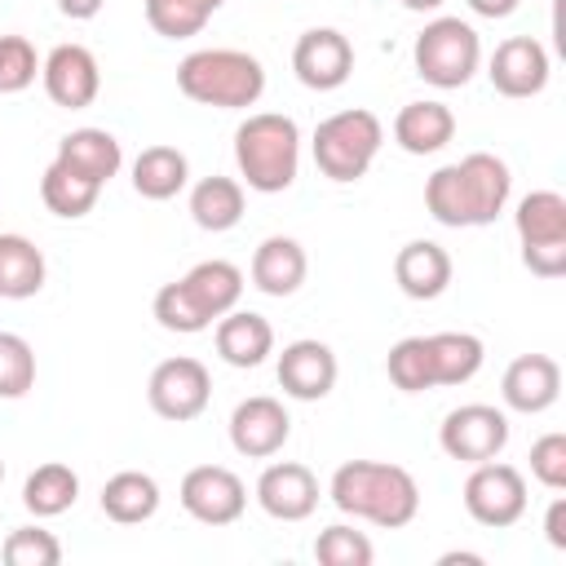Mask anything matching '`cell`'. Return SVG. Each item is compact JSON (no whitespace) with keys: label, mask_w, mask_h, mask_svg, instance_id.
<instances>
[{"label":"cell","mask_w":566,"mask_h":566,"mask_svg":"<svg viewBox=\"0 0 566 566\" xmlns=\"http://www.w3.org/2000/svg\"><path fill=\"white\" fill-rule=\"evenodd\" d=\"M531 478L548 491H566V433H544L531 442Z\"/></svg>","instance_id":"38"},{"label":"cell","mask_w":566,"mask_h":566,"mask_svg":"<svg viewBox=\"0 0 566 566\" xmlns=\"http://www.w3.org/2000/svg\"><path fill=\"white\" fill-rule=\"evenodd\" d=\"M0 553H4L9 566H57L62 562V544L44 526H18V531H9Z\"/></svg>","instance_id":"36"},{"label":"cell","mask_w":566,"mask_h":566,"mask_svg":"<svg viewBox=\"0 0 566 566\" xmlns=\"http://www.w3.org/2000/svg\"><path fill=\"white\" fill-rule=\"evenodd\" d=\"M447 0H402V9H411V13H429V9H442Z\"/></svg>","instance_id":"43"},{"label":"cell","mask_w":566,"mask_h":566,"mask_svg":"<svg viewBox=\"0 0 566 566\" xmlns=\"http://www.w3.org/2000/svg\"><path fill=\"white\" fill-rule=\"evenodd\" d=\"M190 217L199 230H234L243 221V186L234 177H203L195 190H190Z\"/></svg>","instance_id":"29"},{"label":"cell","mask_w":566,"mask_h":566,"mask_svg":"<svg viewBox=\"0 0 566 566\" xmlns=\"http://www.w3.org/2000/svg\"><path fill=\"white\" fill-rule=\"evenodd\" d=\"M234 164L248 190L279 195L296 181L301 168V128L292 115L256 111L234 128Z\"/></svg>","instance_id":"4"},{"label":"cell","mask_w":566,"mask_h":566,"mask_svg":"<svg viewBox=\"0 0 566 566\" xmlns=\"http://www.w3.org/2000/svg\"><path fill=\"white\" fill-rule=\"evenodd\" d=\"M438 562H442V566H455V562H464V566H478V562H482V553H442Z\"/></svg>","instance_id":"42"},{"label":"cell","mask_w":566,"mask_h":566,"mask_svg":"<svg viewBox=\"0 0 566 566\" xmlns=\"http://www.w3.org/2000/svg\"><path fill=\"white\" fill-rule=\"evenodd\" d=\"M464 4H469L478 18H509L522 0H464Z\"/></svg>","instance_id":"41"},{"label":"cell","mask_w":566,"mask_h":566,"mask_svg":"<svg viewBox=\"0 0 566 566\" xmlns=\"http://www.w3.org/2000/svg\"><path fill=\"white\" fill-rule=\"evenodd\" d=\"M40 75L35 44L27 35H0V93H22Z\"/></svg>","instance_id":"37"},{"label":"cell","mask_w":566,"mask_h":566,"mask_svg":"<svg viewBox=\"0 0 566 566\" xmlns=\"http://www.w3.org/2000/svg\"><path fill=\"white\" fill-rule=\"evenodd\" d=\"M385 371L394 380V389L402 394H424L433 389V358H429V336H402L389 358H385Z\"/></svg>","instance_id":"33"},{"label":"cell","mask_w":566,"mask_h":566,"mask_svg":"<svg viewBox=\"0 0 566 566\" xmlns=\"http://www.w3.org/2000/svg\"><path fill=\"white\" fill-rule=\"evenodd\" d=\"M102 513L119 526H137L150 522L159 513V482L142 469H124L115 478H106L102 486Z\"/></svg>","instance_id":"25"},{"label":"cell","mask_w":566,"mask_h":566,"mask_svg":"<svg viewBox=\"0 0 566 566\" xmlns=\"http://www.w3.org/2000/svg\"><path fill=\"white\" fill-rule=\"evenodd\" d=\"M327 495L345 517H363L385 531H398L420 513L416 478L402 464H385V460H345L332 473Z\"/></svg>","instance_id":"2"},{"label":"cell","mask_w":566,"mask_h":566,"mask_svg":"<svg viewBox=\"0 0 566 566\" xmlns=\"http://www.w3.org/2000/svg\"><path fill=\"white\" fill-rule=\"evenodd\" d=\"M40 80H44L49 102L62 111H84L102 93V66L84 44H57L40 62Z\"/></svg>","instance_id":"14"},{"label":"cell","mask_w":566,"mask_h":566,"mask_svg":"<svg viewBox=\"0 0 566 566\" xmlns=\"http://www.w3.org/2000/svg\"><path fill=\"white\" fill-rule=\"evenodd\" d=\"M451 270L455 265H451L447 248L433 239H411L394 256V279L402 287V296H411V301H438L451 287Z\"/></svg>","instance_id":"20"},{"label":"cell","mask_w":566,"mask_h":566,"mask_svg":"<svg viewBox=\"0 0 566 566\" xmlns=\"http://www.w3.org/2000/svg\"><path fill=\"white\" fill-rule=\"evenodd\" d=\"M208 398H212V376L199 358L190 354H177V358H164L150 380H146V402L155 416L172 420V424H186L195 416L208 411Z\"/></svg>","instance_id":"9"},{"label":"cell","mask_w":566,"mask_h":566,"mask_svg":"<svg viewBox=\"0 0 566 566\" xmlns=\"http://www.w3.org/2000/svg\"><path fill=\"white\" fill-rule=\"evenodd\" d=\"M102 4H106V0H57L62 18H71V22H88V18H97Z\"/></svg>","instance_id":"40"},{"label":"cell","mask_w":566,"mask_h":566,"mask_svg":"<svg viewBox=\"0 0 566 566\" xmlns=\"http://www.w3.org/2000/svg\"><path fill=\"white\" fill-rule=\"evenodd\" d=\"M411 62H416V75L424 84H433V88H460V84L473 80L478 62H482V40L460 18H433L416 35Z\"/></svg>","instance_id":"7"},{"label":"cell","mask_w":566,"mask_h":566,"mask_svg":"<svg viewBox=\"0 0 566 566\" xmlns=\"http://www.w3.org/2000/svg\"><path fill=\"white\" fill-rule=\"evenodd\" d=\"M190 181V159L177 150V146H146L137 159H133V190L142 199H172L181 195Z\"/></svg>","instance_id":"26"},{"label":"cell","mask_w":566,"mask_h":566,"mask_svg":"<svg viewBox=\"0 0 566 566\" xmlns=\"http://www.w3.org/2000/svg\"><path fill=\"white\" fill-rule=\"evenodd\" d=\"M226 0H146V22L164 40H190Z\"/></svg>","instance_id":"32"},{"label":"cell","mask_w":566,"mask_h":566,"mask_svg":"<svg viewBox=\"0 0 566 566\" xmlns=\"http://www.w3.org/2000/svg\"><path fill=\"white\" fill-rule=\"evenodd\" d=\"M380 142H385V124L371 111L349 106V111L327 115L314 128V164H318V172L327 181L345 186V181L367 177V168L380 155Z\"/></svg>","instance_id":"6"},{"label":"cell","mask_w":566,"mask_h":566,"mask_svg":"<svg viewBox=\"0 0 566 566\" xmlns=\"http://www.w3.org/2000/svg\"><path fill=\"white\" fill-rule=\"evenodd\" d=\"M455 137V115L447 102H407L394 115V142L407 155H438Z\"/></svg>","instance_id":"23"},{"label":"cell","mask_w":566,"mask_h":566,"mask_svg":"<svg viewBox=\"0 0 566 566\" xmlns=\"http://www.w3.org/2000/svg\"><path fill=\"white\" fill-rule=\"evenodd\" d=\"M438 442L460 464L495 460L509 447V416L500 407H491V402H464V407H455V411L442 416Z\"/></svg>","instance_id":"11"},{"label":"cell","mask_w":566,"mask_h":566,"mask_svg":"<svg viewBox=\"0 0 566 566\" xmlns=\"http://www.w3.org/2000/svg\"><path fill=\"white\" fill-rule=\"evenodd\" d=\"M35 389V349L18 332H0V398H27Z\"/></svg>","instance_id":"34"},{"label":"cell","mask_w":566,"mask_h":566,"mask_svg":"<svg viewBox=\"0 0 566 566\" xmlns=\"http://www.w3.org/2000/svg\"><path fill=\"white\" fill-rule=\"evenodd\" d=\"M491 88L504 97H535L548 84V53L535 35H509L491 53Z\"/></svg>","instance_id":"17"},{"label":"cell","mask_w":566,"mask_h":566,"mask_svg":"<svg viewBox=\"0 0 566 566\" xmlns=\"http://www.w3.org/2000/svg\"><path fill=\"white\" fill-rule=\"evenodd\" d=\"M44 252L27 234H0V296L4 301H27L44 287Z\"/></svg>","instance_id":"27"},{"label":"cell","mask_w":566,"mask_h":566,"mask_svg":"<svg viewBox=\"0 0 566 566\" xmlns=\"http://www.w3.org/2000/svg\"><path fill=\"white\" fill-rule=\"evenodd\" d=\"M429 358H433V385H464L482 371L486 345L473 332H433Z\"/></svg>","instance_id":"30"},{"label":"cell","mask_w":566,"mask_h":566,"mask_svg":"<svg viewBox=\"0 0 566 566\" xmlns=\"http://www.w3.org/2000/svg\"><path fill=\"white\" fill-rule=\"evenodd\" d=\"M57 164H66L71 172L88 177L93 186H106L119 172L124 150H119L115 133H106V128H75V133H66L57 142Z\"/></svg>","instance_id":"24"},{"label":"cell","mask_w":566,"mask_h":566,"mask_svg":"<svg viewBox=\"0 0 566 566\" xmlns=\"http://www.w3.org/2000/svg\"><path fill=\"white\" fill-rule=\"evenodd\" d=\"M513 195V177H509V164L486 155V150H473L464 155L460 164H442L429 181H424V208L438 226H491L504 203Z\"/></svg>","instance_id":"1"},{"label":"cell","mask_w":566,"mask_h":566,"mask_svg":"<svg viewBox=\"0 0 566 566\" xmlns=\"http://www.w3.org/2000/svg\"><path fill=\"white\" fill-rule=\"evenodd\" d=\"M0 482H4V460H0Z\"/></svg>","instance_id":"44"},{"label":"cell","mask_w":566,"mask_h":566,"mask_svg":"<svg viewBox=\"0 0 566 566\" xmlns=\"http://www.w3.org/2000/svg\"><path fill=\"white\" fill-rule=\"evenodd\" d=\"M256 504L274 522H305L318 509V478L296 460L265 464L256 478Z\"/></svg>","instance_id":"18"},{"label":"cell","mask_w":566,"mask_h":566,"mask_svg":"<svg viewBox=\"0 0 566 566\" xmlns=\"http://www.w3.org/2000/svg\"><path fill=\"white\" fill-rule=\"evenodd\" d=\"M75 500H80V478H75V469L62 464V460L35 464V469L27 473V482H22V504H27L35 517H57V513H66Z\"/></svg>","instance_id":"28"},{"label":"cell","mask_w":566,"mask_h":566,"mask_svg":"<svg viewBox=\"0 0 566 566\" xmlns=\"http://www.w3.org/2000/svg\"><path fill=\"white\" fill-rule=\"evenodd\" d=\"M212 340H217L221 363H230V367H261L274 354V327H270V318L265 314H252V310H239V305L217 318Z\"/></svg>","instance_id":"21"},{"label":"cell","mask_w":566,"mask_h":566,"mask_svg":"<svg viewBox=\"0 0 566 566\" xmlns=\"http://www.w3.org/2000/svg\"><path fill=\"white\" fill-rule=\"evenodd\" d=\"M239 296H243V270L234 261L212 256L155 292V318L164 332L195 336V332H208L221 314H230Z\"/></svg>","instance_id":"3"},{"label":"cell","mask_w":566,"mask_h":566,"mask_svg":"<svg viewBox=\"0 0 566 566\" xmlns=\"http://www.w3.org/2000/svg\"><path fill=\"white\" fill-rule=\"evenodd\" d=\"M305 248L292 239V234H270L256 243L252 252V287L265 292V296H292L301 283H305Z\"/></svg>","instance_id":"22"},{"label":"cell","mask_w":566,"mask_h":566,"mask_svg":"<svg viewBox=\"0 0 566 566\" xmlns=\"http://www.w3.org/2000/svg\"><path fill=\"white\" fill-rule=\"evenodd\" d=\"M292 71L305 88L332 93L354 75V44L336 27H310L292 49Z\"/></svg>","instance_id":"13"},{"label":"cell","mask_w":566,"mask_h":566,"mask_svg":"<svg viewBox=\"0 0 566 566\" xmlns=\"http://www.w3.org/2000/svg\"><path fill=\"white\" fill-rule=\"evenodd\" d=\"M513 226L522 239V265L539 279H562L566 274V195L557 190L522 195Z\"/></svg>","instance_id":"8"},{"label":"cell","mask_w":566,"mask_h":566,"mask_svg":"<svg viewBox=\"0 0 566 566\" xmlns=\"http://www.w3.org/2000/svg\"><path fill=\"white\" fill-rule=\"evenodd\" d=\"M314 557H318L323 566H371L376 548H371V539H367L363 531L336 522V526H323V531H318Z\"/></svg>","instance_id":"35"},{"label":"cell","mask_w":566,"mask_h":566,"mask_svg":"<svg viewBox=\"0 0 566 566\" xmlns=\"http://www.w3.org/2000/svg\"><path fill=\"white\" fill-rule=\"evenodd\" d=\"M97 195H102V186H93L88 177L71 172V168L57 164V159H53V164L44 168V177H40V199H44V208H49L53 217H66V221L88 217L93 203H97Z\"/></svg>","instance_id":"31"},{"label":"cell","mask_w":566,"mask_h":566,"mask_svg":"<svg viewBox=\"0 0 566 566\" xmlns=\"http://www.w3.org/2000/svg\"><path fill=\"white\" fill-rule=\"evenodd\" d=\"M544 535H548L553 548L566 553V495H557V500L548 504V513H544Z\"/></svg>","instance_id":"39"},{"label":"cell","mask_w":566,"mask_h":566,"mask_svg":"<svg viewBox=\"0 0 566 566\" xmlns=\"http://www.w3.org/2000/svg\"><path fill=\"white\" fill-rule=\"evenodd\" d=\"M464 509L478 526L504 531L526 513V478L504 460H482L464 478Z\"/></svg>","instance_id":"10"},{"label":"cell","mask_w":566,"mask_h":566,"mask_svg":"<svg viewBox=\"0 0 566 566\" xmlns=\"http://www.w3.org/2000/svg\"><path fill=\"white\" fill-rule=\"evenodd\" d=\"M336 371H340V367H336L332 345H323V340H314V336L283 345L279 367H274L283 394L296 398V402H318V398H327V394L336 389Z\"/></svg>","instance_id":"16"},{"label":"cell","mask_w":566,"mask_h":566,"mask_svg":"<svg viewBox=\"0 0 566 566\" xmlns=\"http://www.w3.org/2000/svg\"><path fill=\"white\" fill-rule=\"evenodd\" d=\"M562 394V367L557 358L548 354H522L504 367V380H500V398L509 411H522V416H539L557 402Z\"/></svg>","instance_id":"19"},{"label":"cell","mask_w":566,"mask_h":566,"mask_svg":"<svg viewBox=\"0 0 566 566\" xmlns=\"http://www.w3.org/2000/svg\"><path fill=\"white\" fill-rule=\"evenodd\" d=\"M181 509L203 522V526H230L243 517L248 509V486L234 469L226 464H195L186 478H181V491H177Z\"/></svg>","instance_id":"12"},{"label":"cell","mask_w":566,"mask_h":566,"mask_svg":"<svg viewBox=\"0 0 566 566\" xmlns=\"http://www.w3.org/2000/svg\"><path fill=\"white\" fill-rule=\"evenodd\" d=\"M177 88L217 111H248L265 93V66L243 49H195L177 66Z\"/></svg>","instance_id":"5"},{"label":"cell","mask_w":566,"mask_h":566,"mask_svg":"<svg viewBox=\"0 0 566 566\" xmlns=\"http://www.w3.org/2000/svg\"><path fill=\"white\" fill-rule=\"evenodd\" d=\"M287 433H292V416H287V407H283L279 398H270V394H252V398H243V402L230 411V447H234L239 455H248V460H270V455H279L283 442H287Z\"/></svg>","instance_id":"15"}]
</instances>
